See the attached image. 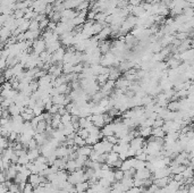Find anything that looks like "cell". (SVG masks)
I'll list each match as a JSON object with an SVG mask.
<instances>
[{
    "label": "cell",
    "mask_w": 194,
    "mask_h": 193,
    "mask_svg": "<svg viewBox=\"0 0 194 193\" xmlns=\"http://www.w3.org/2000/svg\"><path fill=\"white\" fill-rule=\"evenodd\" d=\"M46 43H44V41L42 40H36L33 42V51L35 53V55H38L39 56L40 53H42L43 51H46Z\"/></svg>",
    "instance_id": "6da1fadb"
},
{
    "label": "cell",
    "mask_w": 194,
    "mask_h": 193,
    "mask_svg": "<svg viewBox=\"0 0 194 193\" xmlns=\"http://www.w3.org/2000/svg\"><path fill=\"white\" fill-rule=\"evenodd\" d=\"M65 55V50L64 48L60 47L59 49H57L55 52L51 53V64L52 63H60L63 60V57Z\"/></svg>",
    "instance_id": "7a4b0ae2"
},
{
    "label": "cell",
    "mask_w": 194,
    "mask_h": 193,
    "mask_svg": "<svg viewBox=\"0 0 194 193\" xmlns=\"http://www.w3.org/2000/svg\"><path fill=\"white\" fill-rule=\"evenodd\" d=\"M143 142H144V139H143L142 137H134V139H132V140L129 141V146H131L132 149L138 150V149H141L142 148Z\"/></svg>",
    "instance_id": "3957f363"
},
{
    "label": "cell",
    "mask_w": 194,
    "mask_h": 193,
    "mask_svg": "<svg viewBox=\"0 0 194 193\" xmlns=\"http://www.w3.org/2000/svg\"><path fill=\"white\" fill-rule=\"evenodd\" d=\"M102 134V137H110V135H114V123H108L105 124V126L102 127V130L100 131Z\"/></svg>",
    "instance_id": "277c9868"
},
{
    "label": "cell",
    "mask_w": 194,
    "mask_h": 193,
    "mask_svg": "<svg viewBox=\"0 0 194 193\" xmlns=\"http://www.w3.org/2000/svg\"><path fill=\"white\" fill-rule=\"evenodd\" d=\"M170 180H171L170 176H165V177H161V178H156V180H153V184H156V185L158 186V189H162V187H165L168 183H169V181Z\"/></svg>",
    "instance_id": "5b68a950"
},
{
    "label": "cell",
    "mask_w": 194,
    "mask_h": 193,
    "mask_svg": "<svg viewBox=\"0 0 194 193\" xmlns=\"http://www.w3.org/2000/svg\"><path fill=\"white\" fill-rule=\"evenodd\" d=\"M23 109H24V107L23 108H20V107H18L17 105H15V103L10 105V106L7 108L8 113H9V115H11V117L17 116V115H20V113L23 111Z\"/></svg>",
    "instance_id": "8992f818"
},
{
    "label": "cell",
    "mask_w": 194,
    "mask_h": 193,
    "mask_svg": "<svg viewBox=\"0 0 194 193\" xmlns=\"http://www.w3.org/2000/svg\"><path fill=\"white\" fill-rule=\"evenodd\" d=\"M151 175L152 174L150 173L147 168H144V169H142V170H136L134 177H136L138 180H147V178H150Z\"/></svg>",
    "instance_id": "52a82bcc"
},
{
    "label": "cell",
    "mask_w": 194,
    "mask_h": 193,
    "mask_svg": "<svg viewBox=\"0 0 194 193\" xmlns=\"http://www.w3.org/2000/svg\"><path fill=\"white\" fill-rule=\"evenodd\" d=\"M91 151H92V146H88V144H85V146H79V148H77V150H76L77 155H82V156H86V157H89Z\"/></svg>",
    "instance_id": "ba28073f"
},
{
    "label": "cell",
    "mask_w": 194,
    "mask_h": 193,
    "mask_svg": "<svg viewBox=\"0 0 194 193\" xmlns=\"http://www.w3.org/2000/svg\"><path fill=\"white\" fill-rule=\"evenodd\" d=\"M27 183H30L33 187H36L40 185V176L39 174H31L27 177Z\"/></svg>",
    "instance_id": "9c48e42d"
},
{
    "label": "cell",
    "mask_w": 194,
    "mask_h": 193,
    "mask_svg": "<svg viewBox=\"0 0 194 193\" xmlns=\"http://www.w3.org/2000/svg\"><path fill=\"white\" fill-rule=\"evenodd\" d=\"M65 98H66L65 94H56V96H51V102H52L53 105H63L64 106Z\"/></svg>",
    "instance_id": "30bf717a"
},
{
    "label": "cell",
    "mask_w": 194,
    "mask_h": 193,
    "mask_svg": "<svg viewBox=\"0 0 194 193\" xmlns=\"http://www.w3.org/2000/svg\"><path fill=\"white\" fill-rule=\"evenodd\" d=\"M27 157H29V159H30V161H34V160L38 158V157L40 156V150L39 148H36V149H31L29 150L26 152Z\"/></svg>",
    "instance_id": "8fae6325"
},
{
    "label": "cell",
    "mask_w": 194,
    "mask_h": 193,
    "mask_svg": "<svg viewBox=\"0 0 194 193\" xmlns=\"http://www.w3.org/2000/svg\"><path fill=\"white\" fill-rule=\"evenodd\" d=\"M151 135L152 137H162V139H164L165 135H166V133L162 131L161 127H152Z\"/></svg>",
    "instance_id": "7c38bea8"
},
{
    "label": "cell",
    "mask_w": 194,
    "mask_h": 193,
    "mask_svg": "<svg viewBox=\"0 0 194 193\" xmlns=\"http://www.w3.org/2000/svg\"><path fill=\"white\" fill-rule=\"evenodd\" d=\"M76 192L77 193H84L89 189V183L88 182H82V183H77L75 185Z\"/></svg>",
    "instance_id": "4fadbf2b"
},
{
    "label": "cell",
    "mask_w": 194,
    "mask_h": 193,
    "mask_svg": "<svg viewBox=\"0 0 194 193\" xmlns=\"http://www.w3.org/2000/svg\"><path fill=\"white\" fill-rule=\"evenodd\" d=\"M65 169L67 170V172H69V173L75 172V170L77 169L75 160H67V161H66V165H65Z\"/></svg>",
    "instance_id": "5bb4252c"
},
{
    "label": "cell",
    "mask_w": 194,
    "mask_h": 193,
    "mask_svg": "<svg viewBox=\"0 0 194 193\" xmlns=\"http://www.w3.org/2000/svg\"><path fill=\"white\" fill-rule=\"evenodd\" d=\"M151 131H152V127H140L138 133H140V137L145 139V137H149L151 135Z\"/></svg>",
    "instance_id": "9a60e30c"
},
{
    "label": "cell",
    "mask_w": 194,
    "mask_h": 193,
    "mask_svg": "<svg viewBox=\"0 0 194 193\" xmlns=\"http://www.w3.org/2000/svg\"><path fill=\"white\" fill-rule=\"evenodd\" d=\"M46 128H47L46 120H41V122H39V124L36 125L34 131H35V133H43V132H46Z\"/></svg>",
    "instance_id": "2e32d148"
},
{
    "label": "cell",
    "mask_w": 194,
    "mask_h": 193,
    "mask_svg": "<svg viewBox=\"0 0 194 193\" xmlns=\"http://www.w3.org/2000/svg\"><path fill=\"white\" fill-rule=\"evenodd\" d=\"M103 98H106V96L103 93H102L101 91L99 90L98 92H96V93L93 94L92 96V98H91V99H92V102H94V103H99L100 102V101H101L102 99H103Z\"/></svg>",
    "instance_id": "e0dca14e"
},
{
    "label": "cell",
    "mask_w": 194,
    "mask_h": 193,
    "mask_svg": "<svg viewBox=\"0 0 194 193\" xmlns=\"http://www.w3.org/2000/svg\"><path fill=\"white\" fill-rule=\"evenodd\" d=\"M167 109L170 110V111H177L179 110V101H170V102H168L167 105Z\"/></svg>",
    "instance_id": "ac0fdd59"
},
{
    "label": "cell",
    "mask_w": 194,
    "mask_h": 193,
    "mask_svg": "<svg viewBox=\"0 0 194 193\" xmlns=\"http://www.w3.org/2000/svg\"><path fill=\"white\" fill-rule=\"evenodd\" d=\"M60 123L63 124V125H67V124L72 123V115L69 113H66V114H64V115H61Z\"/></svg>",
    "instance_id": "d6986e66"
},
{
    "label": "cell",
    "mask_w": 194,
    "mask_h": 193,
    "mask_svg": "<svg viewBox=\"0 0 194 193\" xmlns=\"http://www.w3.org/2000/svg\"><path fill=\"white\" fill-rule=\"evenodd\" d=\"M98 141H99V135H91V134H90L89 137L85 139V143L88 144V146H93V144L96 143V142H98Z\"/></svg>",
    "instance_id": "ffe728a7"
},
{
    "label": "cell",
    "mask_w": 194,
    "mask_h": 193,
    "mask_svg": "<svg viewBox=\"0 0 194 193\" xmlns=\"http://www.w3.org/2000/svg\"><path fill=\"white\" fill-rule=\"evenodd\" d=\"M114 177H115V181L120 182L124 177V172L120 168H116V170H114Z\"/></svg>",
    "instance_id": "44dd1931"
},
{
    "label": "cell",
    "mask_w": 194,
    "mask_h": 193,
    "mask_svg": "<svg viewBox=\"0 0 194 193\" xmlns=\"http://www.w3.org/2000/svg\"><path fill=\"white\" fill-rule=\"evenodd\" d=\"M120 183L126 187V190H129L131 187H133V178H126V177H124L120 181Z\"/></svg>",
    "instance_id": "7402d4cb"
},
{
    "label": "cell",
    "mask_w": 194,
    "mask_h": 193,
    "mask_svg": "<svg viewBox=\"0 0 194 193\" xmlns=\"http://www.w3.org/2000/svg\"><path fill=\"white\" fill-rule=\"evenodd\" d=\"M47 48H48V51H47V52L51 55V53L55 52V51H56L57 49H59V48H60V42H59V41H57V42H55V43L48 46Z\"/></svg>",
    "instance_id": "603a6c76"
},
{
    "label": "cell",
    "mask_w": 194,
    "mask_h": 193,
    "mask_svg": "<svg viewBox=\"0 0 194 193\" xmlns=\"http://www.w3.org/2000/svg\"><path fill=\"white\" fill-rule=\"evenodd\" d=\"M136 159V158H135ZM145 168V161H142V160H138L136 159V161H135L134 164V169L135 170H142Z\"/></svg>",
    "instance_id": "cb8c5ba5"
},
{
    "label": "cell",
    "mask_w": 194,
    "mask_h": 193,
    "mask_svg": "<svg viewBox=\"0 0 194 193\" xmlns=\"http://www.w3.org/2000/svg\"><path fill=\"white\" fill-rule=\"evenodd\" d=\"M74 144L75 146H77L79 148V146H85V140L84 139H82L81 137H79L77 134H76V137H74Z\"/></svg>",
    "instance_id": "d4e9b609"
},
{
    "label": "cell",
    "mask_w": 194,
    "mask_h": 193,
    "mask_svg": "<svg viewBox=\"0 0 194 193\" xmlns=\"http://www.w3.org/2000/svg\"><path fill=\"white\" fill-rule=\"evenodd\" d=\"M86 130H88L89 134H91V135H99V133H100V128L97 127V126H94L93 124L90 127H88Z\"/></svg>",
    "instance_id": "484cf974"
},
{
    "label": "cell",
    "mask_w": 194,
    "mask_h": 193,
    "mask_svg": "<svg viewBox=\"0 0 194 193\" xmlns=\"http://www.w3.org/2000/svg\"><path fill=\"white\" fill-rule=\"evenodd\" d=\"M29 163H30V159H29L27 155H23V156L18 157V161H17V164H20V165H22V166H25V165Z\"/></svg>",
    "instance_id": "4316f807"
},
{
    "label": "cell",
    "mask_w": 194,
    "mask_h": 193,
    "mask_svg": "<svg viewBox=\"0 0 194 193\" xmlns=\"http://www.w3.org/2000/svg\"><path fill=\"white\" fill-rule=\"evenodd\" d=\"M97 80L99 81L100 85H103V84H105L106 82L109 80L108 74H100V75H98V76H97Z\"/></svg>",
    "instance_id": "83f0119b"
},
{
    "label": "cell",
    "mask_w": 194,
    "mask_h": 193,
    "mask_svg": "<svg viewBox=\"0 0 194 193\" xmlns=\"http://www.w3.org/2000/svg\"><path fill=\"white\" fill-rule=\"evenodd\" d=\"M76 134H77L79 137H82V139H84V140H85L86 137H88L90 135L89 132H88V130H86V128H79V131H76Z\"/></svg>",
    "instance_id": "f1b7e54d"
},
{
    "label": "cell",
    "mask_w": 194,
    "mask_h": 193,
    "mask_svg": "<svg viewBox=\"0 0 194 193\" xmlns=\"http://www.w3.org/2000/svg\"><path fill=\"white\" fill-rule=\"evenodd\" d=\"M9 146V142H8V139L7 137H0V148L2 150H5V149H7Z\"/></svg>",
    "instance_id": "f546056e"
},
{
    "label": "cell",
    "mask_w": 194,
    "mask_h": 193,
    "mask_svg": "<svg viewBox=\"0 0 194 193\" xmlns=\"http://www.w3.org/2000/svg\"><path fill=\"white\" fill-rule=\"evenodd\" d=\"M106 139V141L107 142H109V143H111V144H116V143H118V139L115 137V135H110V137H103Z\"/></svg>",
    "instance_id": "4dcf8cb0"
},
{
    "label": "cell",
    "mask_w": 194,
    "mask_h": 193,
    "mask_svg": "<svg viewBox=\"0 0 194 193\" xmlns=\"http://www.w3.org/2000/svg\"><path fill=\"white\" fill-rule=\"evenodd\" d=\"M165 120L161 119V118H157V119L153 122V124H152V127H161L162 125H164Z\"/></svg>",
    "instance_id": "1f68e13d"
},
{
    "label": "cell",
    "mask_w": 194,
    "mask_h": 193,
    "mask_svg": "<svg viewBox=\"0 0 194 193\" xmlns=\"http://www.w3.org/2000/svg\"><path fill=\"white\" fill-rule=\"evenodd\" d=\"M147 157H148V153L147 152H142L138 156H135V158L138 160H142V161H147Z\"/></svg>",
    "instance_id": "d6a6232c"
},
{
    "label": "cell",
    "mask_w": 194,
    "mask_h": 193,
    "mask_svg": "<svg viewBox=\"0 0 194 193\" xmlns=\"http://www.w3.org/2000/svg\"><path fill=\"white\" fill-rule=\"evenodd\" d=\"M147 190H148V193H156L157 192V190H158V186H157L156 184L152 183L150 186L147 187Z\"/></svg>",
    "instance_id": "836d02e7"
},
{
    "label": "cell",
    "mask_w": 194,
    "mask_h": 193,
    "mask_svg": "<svg viewBox=\"0 0 194 193\" xmlns=\"http://www.w3.org/2000/svg\"><path fill=\"white\" fill-rule=\"evenodd\" d=\"M27 148H29V149H36V148H38V144H36V141L34 140V139H32V140L30 141V142H29V144H27Z\"/></svg>",
    "instance_id": "e575fe53"
},
{
    "label": "cell",
    "mask_w": 194,
    "mask_h": 193,
    "mask_svg": "<svg viewBox=\"0 0 194 193\" xmlns=\"http://www.w3.org/2000/svg\"><path fill=\"white\" fill-rule=\"evenodd\" d=\"M122 163H123V160H120V159H117L115 161V163L112 164V166L111 167H114V168H120V166H122Z\"/></svg>",
    "instance_id": "d590c367"
},
{
    "label": "cell",
    "mask_w": 194,
    "mask_h": 193,
    "mask_svg": "<svg viewBox=\"0 0 194 193\" xmlns=\"http://www.w3.org/2000/svg\"><path fill=\"white\" fill-rule=\"evenodd\" d=\"M2 151H3V150L1 149V148H0V156H1V155H2Z\"/></svg>",
    "instance_id": "8d00e7d4"
},
{
    "label": "cell",
    "mask_w": 194,
    "mask_h": 193,
    "mask_svg": "<svg viewBox=\"0 0 194 193\" xmlns=\"http://www.w3.org/2000/svg\"><path fill=\"white\" fill-rule=\"evenodd\" d=\"M1 164H2V159H1V157H0V167H1Z\"/></svg>",
    "instance_id": "74e56055"
},
{
    "label": "cell",
    "mask_w": 194,
    "mask_h": 193,
    "mask_svg": "<svg viewBox=\"0 0 194 193\" xmlns=\"http://www.w3.org/2000/svg\"><path fill=\"white\" fill-rule=\"evenodd\" d=\"M10 193H20V191H15V192H10Z\"/></svg>",
    "instance_id": "f35d334b"
}]
</instances>
